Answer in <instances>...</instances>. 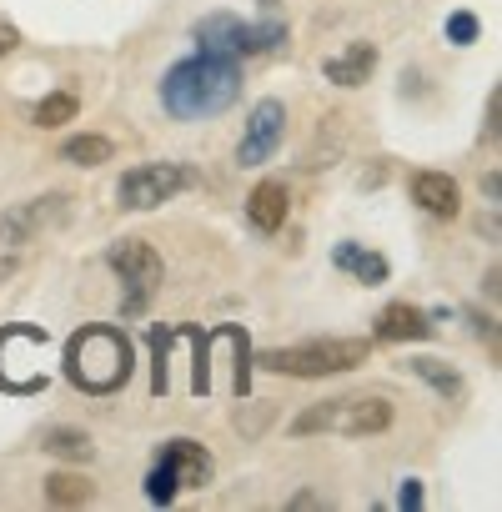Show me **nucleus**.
I'll list each match as a JSON object with an SVG mask.
<instances>
[{"label": "nucleus", "instance_id": "f257e3e1", "mask_svg": "<svg viewBox=\"0 0 502 512\" xmlns=\"http://www.w3.org/2000/svg\"><path fill=\"white\" fill-rule=\"evenodd\" d=\"M241 96V66L236 56H186L166 71L161 81V106L176 116V121H206L216 111H226L231 101Z\"/></svg>", "mask_w": 502, "mask_h": 512}, {"label": "nucleus", "instance_id": "f03ea898", "mask_svg": "<svg viewBox=\"0 0 502 512\" xmlns=\"http://www.w3.org/2000/svg\"><path fill=\"white\" fill-rule=\"evenodd\" d=\"M66 377L81 392H96V397L126 387V377H131V342L121 332H111V327L76 332L66 342Z\"/></svg>", "mask_w": 502, "mask_h": 512}, {"label": "nucleus", "instance_id": "7ed1b4c3", "mask_svg": "<svg viewBox=\"0 0 502 512\" xmlns=\"http://www.w3.org/2000/svg\"><path fill=\"white\" fill-rule=\"evenodd\" d=\"M367 352H372V342H362V337H322V342L277 347V352L262 357V367H272L282 377H332V372L362 367Z\"/></svg>", "mask_w": 502, "mask_h": 512}, {"label": "nucleus", "instance_id": "20e7f679", "mask_svg": "<svg viewBox=\"0 0 502 512\" xmlns=\"http://www.w3.org/2000/svg\"><path fill=\"white\" fill-rule=\"evenodd\" d=\"M196 46L206 56H262V51H277L287 41V26L277 21H241L231 11H211L196 21Z\"/></svg>", "mask_w": 502, "mask_h": 512}, {"label": "nucleus", "instance_id": "39448f33", "mask_svg": "<svg viewBox=\"0 0 502 512\" xmlns=\"http://www.w3.org/2000/svg\"><path fill=\"white\" fill-rule=\"evenodd\" d=\"M392 427V407L382 397H332V402H317L307 407L292 432L307 437V432H342V437H372V432H387Z\"/></svg>", "mask_w": 502, "mask_h": 512}, {"label": "nucleus", "instance_id": "423d86ee", "mask_svg": "<svg viewBox=\"0 0 502 512\" xmlns=\"http://www.w3.org/2000/svg\"><path fill=\"white\" fill-rule=\"evenodd\" d=\"M106 267L121 277V312L126 317H141L146 312V302L156 297V287H161V256L151 251V241H141V236H126V241H116L111 251H106Z\"/></svg>", "mask_w": 502, "mask_h": 512}, {"label": "nucleus", "instance_id": "0eeeda50", "mask_svg": "<svg viewBox=\"0 0 502 512\" xmlns=\"http://www.w3.org/2000/svg\"><path fill=\"white\" fill-rule=\"evenodd\" d=\"M196 181L201 176L191 166H181V161H141V166H131L116 181V206L121 211H156L161 201H171L176 191H186Z\"/></svg>", "mask_w": 502, "mask_h": 512}, {"label": "nucleus", "instance_id": "6e6552de", "mask_svg": "<svg viewBox=\"0 0 502 512\" xmlns=\"http://www.w3.org/2000/svg\"><path fill=\"white\" fill-rule=\"evenodd\" d=\"M41 347H46L41 327H6V332H0V387L16 392V397L41 392L46 387V372L36 367Z\"/></svg>", "mask_w": 502, "mask_h": 512}, {"label": "nucleus", "instance_id": "1a4fd4ad", "mask_svg": "<svg viewBox=\"0 0 502 512\" xmlns=\"http://www.w3.org/2000/svg\"><path fill=\"white\" fill-rule=\"evenodd\" d=\"M282 131H287V106H282L277 96L257 101V106H251V116H246V126H241L236 161H241V166H262V161L282 146Z\"/></svg>", "mask_w": 502, "mask_h": 512}, {"label": "nucleus", "instance_id": "9d476101", "mask_svg": "<svg viewBox=\"0 0 502 512\" xmlns=\"http://www.w3.org/2000/svg\"><path fill=\"white\" fill-rule=\"evenodd\" d=\"M66 206H71V196H61V191L11 206L6 216H0V241H11V246H26V241H36V231H46V226L66 221Z\"/></svg>", "mask_w": 502, "mask_h": 512}, {"label": "nucleus", "instance_id": "9b49d317", "mask_svg": "<svg viewBox=\"0 0 502 512\" xmlns=\"http://www.w3.org/2000/svg\"><path fill=\"white\" fill-rule=\"evenodd\" d=\"M161 462L176 472V482H181V487H206V482L216 477L211 452H206L201 442H191V437H171V442H166V452H161Z\"/></svg>", "mask_w": 502, "mask_h": 512}, {"label": "nucleus", "instance_id": "f8f14e48", "mask_svg": "<svg viewBox=\"0 0 502 512\" xmlns=\"http://www.w3.org/2000/svg\"><path fill=\"white\" fill-rule=\"evenodd\" d=\"M372 71H377V46L372 41H352V46H342L337 56H327L322 61V76L332 81V86H362V81H372Z\"/></svg>", "mask_w": 502, "mask_h": 512}, {"label": "nucleus", "instance_id": "ddd939ff", "mask_svg": "<svg viewBox=\"0 0 502 512\" xmlns=\"http://www.w3.org/2000/svg\"><path fill=\"white\" fill-rule=\"evenodd\" d=\"M412 201H417L427 216H442V221H452V216L462 211L457 181L442 176V171H417V176H412Z\"/></svg>", "mask_w": 502, "mask_h": 512}, {"label": "nucleus", "instance_id": "4468645a", "mask_svg": "<svg viewBox=\"0 0 502 512\" xmlns=\"http://www.w3.org/2000/svg\"><path fill=\"white\" fill-rule=\"evenodd\" d=\"M287 211H292V196H287V186L282 181H262V186H251V196H246V221L257 226V231H282V221H287Z\"/></svg>", "mask_w": 502, "mask_h": 512}, {"label": "nucleus", "instance_id": "2eb2a0df", "mask_svg": "<svg viewBox=\"0 0 502 512\" xmlns=\"http://www.w3.org/2000/svg\"><path fill=\"white\" fill-rule=\"evenodd\" d=\"M422 337H432V317H427L422 307H412V302L382 307V317H377V342H422Z\"/></svg>", "mask_w": 502, "mask_h": 512}, {"label": "nucleus", "instance_id": "dca6fc26", "mask_svg": "<svg viewBox=\"0 0 502 512\" xmlns=\"http://www.w3.org/2000/svg\"><path fill=\"white\" fill-rule=\"evenodd\" d=\"M332 262H337L342 272H352L362 287H382V282H387V256H382V251H367V246H357V241H337Z\"/></svg>", "mask_w": 502, "mask_h": 512}, {"label": "nucleus", "instance_id": "f3484780", "mask_svg": "<svg viewBox=\"0 0 502 512\" xmlns=\"http://www.w3.org/2000/svg\"><path fill=\"white\" fill-rule=\"evenodd\" d=\"M412 372H417L432 392H442L447 402H462V397H467V382L457 377V367H447V362H437V357H417Z\"/></svg>", "mask_w": 502, "mask_h": 512}, {"label": "nucleus", "instance_id": "a211bd4d", "mask_svg": "<svg viewBox=\"0 0 502 512\" xmlns=\"http://www.w3.org/2000/svg\"><path fill=\"white\" fill-rule=\"evenodd\" d=\"M41 452L66 457V462H86L96 447H91V437H86L81 427H46V432H41Z\"/></svg>", "mask_w": 502, "mask_h": 512}, {"label": "nucleus", "instance_id": "6ab92c4d", "mask_svg": "<svg viewBox=\"0 0 502 512\" xmlns=\"http://www.w3.org/2000/svg\"><path fill=\"white\" fill-rule=\"evenodd\" d=\"M46 497H51V507H86L96 497V487L81 472H51L46 477Z\"/></svg>", "mask_w": 502, "mask_h": 512}, {"label": "nucleus", "instance_id": "aec40b11", "mask_svg": "<svg viewBox=\"0 0 502 512\" xmlns=\"http://www.w3.org/2000/svg\"><path fill=\"white\" fill-rule=\"evenodd\" d=\"M116 156V146L106 141V136H71L66 146H61V161H71V166H101V161H111Z\"/></svg>", "mask_w": 502, "mask_h": 512}, {"label": "nucleus", "instance_id": "412c9836", "mask_svg": "<svg viewBox=\"0 0 502 512\" xmlns=\"http://www.w3.org/2000/svg\"><path fill=\"white\" fill-rule=\"evenodd\" d=\"M76 111H81V106H76L71 91H51V96L36 106V126H41V131H56V126L76 121Z\"/></svg>", "mask_w": 502, "mask_h": 512}, {"label": "nucleus", "instance_id": "4be33fe9", "mask_svg": "<svg viewBox=\"0 0 502 512\" xmlns=\"http://www.w3.org/2000/svg\"><path fill=\"white\" fill-rule=\"evenodd\" d=\"M176 492H181V482H176V472H171V467H166V462L156 457V467L146 472V497L166 507V502H176Z\"/></svg>", "mask_w": 502, "mask_h": 512}, {"label": "nucleus", "instance_id": "5701e85b", "mask_svg": "<svg viewBox=\"0 0 502 512\" xmlns=\"http://www.w3.org/2000/svg\"><path fill=\"white\" fill-rule=\"evenodd\" d=\"M477 31H482V26H477L472 11H452V16H447V41H452V46H472Z\"/></svg>", "mask_w": 502, "mask_h": 512}, {"label": "nucleus", "instance_id": "b1692460", "mask_svg": "<svg viewBox=\"0 0 502 512\" xmlns=\"http://www.w3.org/2000/svg\"><path fill=\"white\" fill-rule=\"evenodd\" d=\"M151 352H156V367H151V392L161 397V392L171 387V377H166V332H151Z\"/></svg>", "mask_w": 502, "mask_h": 512}, {"label": "nucleus", "instance_id": "393cba45", "mask_svg": "<svg viewBox=\"0 0 502 512\" xmlns=\"http://www.w3.org/2000/svg\"><path fill=\"white\" fill-rule=\"evenodd\" d=\"M397 507H402V512H422V482H417V477H407V482H402Z\"/></svg>", "mask_w": 502, "mask_h": 512}, {"label": "nucleus", "instance_id": "a878e982", "mask_svg": "<svg viewBox=\"0 0 502 512\" xmlns=\"http://www.w3.org/2000/svg\"><path fill=\"white\" fill-rule=\"evenodd\" d=\"M16 46H21V31H16V26H11L6 16H0V61H6V56H11Z\"/></svg>", "mask_w": 502, "mask_h": 512}, {"label": "nucleus", "instance_id": "bb28decb", "mask_svg": "<svg viewBox=\"0 0 502 512\" xmlns=\"http://www.w3.org/2000/svg\"><path fill=\"white\" fill-rule=\"evenodd\" d=\"M497 116H502V91L487 96V141H497Z\"/></svg>", "mask_w": 502, "mask_h": 512}, {"label": "nucleus", "instance_id": "cd10ccee", "mask_svg": "<svg viewBox=\"0 0 502 512\" xmlns=\"http://www.w3.org/2000/svg\"><path fill=\"white\" fill-rule=\"evenodd\" d=\"M292 507H322V497H312V492H297V497H292Z\"/></svg>", "mask_w": 502, "mask_h": 512}, {"label": "nucleus", "instance_id": "c85d7f7f", "mask_svg": "<svg viewBox=\"0 0 502 512\" xmlns=\"http://www.w3.org/2000/svg\"><path fill=\"white\" fill-rule=\"evenodd\" d=\"M262 6H267V11H272V6H277V0H262Z\"/></svg>", "mask_w": 502, "mask_h": 512}]
</instances>
